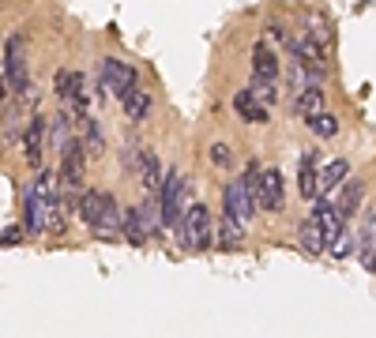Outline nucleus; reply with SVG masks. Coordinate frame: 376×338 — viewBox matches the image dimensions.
Listing matches in <instances>:
<instances>
[{"instance_id": "1", "label": "nucleus", "mask_w": 376, "mask_h": 338, "mask_svg": "<svg viewBox=\"0 0 376 338\" xmlns=\"http://www.w3.org/2000/svg\"><path fill=\"white\" fill-rule=\"evenodd\" d=\"M136 91V68L125 60H117V57H102L98 60V94H117L120 102Z\"/></svg>"}, {"instance_id": "2", "label": "nucleus", "mask_w": 376, "mask_h": 338, "mask_svg": "<svg viewBox=\"0 0 376 338\" xmlns=\"http://www.w3.org/2000/svg\"><path fill=\"white\" fill-rule=\"evenodd\" d=\"M158 200H162L165 226H181L184 214H188V207H192V203H188V181L181 177V169H170V173H165Z\"/></svg>"}, {"instance_id": "3", "label": "nucleus", "mask_w": 376, "mask_h": 338, "mask_svg": "<svg viewBox=\"0 0 376 338\" xmlns=\"http://www.w3.org/2000/svg\"><path fill=\"white\" fill-rule=\"evenodd\" d=\"M245 181L252 188L256 207H263V211H279V207H282V173L279 169H256V162H252L249 173H245Z\"/></svg>"}, {"instance_id": "4", "label": "nucleus", "mask_w": 376, "mask_h": 338, "mask_svg": "<svg viewBox=\"0 0 376 338\" xmlns=\"http://www.w3.org/2000/svg\"><path fill=\"white\" fill-rule=\"evenodd\" d=\"M181 241L184 248H196V252H203V248L215 245V230H211V211H207L203 203H192L181 222Z\"/></svg>"}, {"instance_id": "5", "label": "nucleus", "mask_w": 376, "mask_h": 338, "mask_svg": "<svg viewBox=\"0 0 376 338\" xmlns=\"http://www.w3.org/2000/svg\"><path fill=\"white\" fill-rule=\"evenodd\" d=\"M27 64H23V34H8L4 41V91L23 94L27 91Z\"/></svg>"}, {"instance_id": "6", "label": "nucleus", "mask_w": 376, "mask_h": 338, "mask_svg": "<svg viewBox=\"0 0 376 338\" xmlns=\"http://www.w3.org/2000/svg\"><path fill=\"white\" fill-rule=\"evenodd\" d=\"M223 211H226V214H234L241 226H249V222H252V214H256V200H252V188H249V181H245V177L230 181L226 188H223Z\"/></svg>"}, {"instance_id": "7", "label": "nucleus", "mask_w": 376, "mask_h": 338, "mask_svg": "<svg viewBox=\"0 0 376 338\" xmlns=\"http://www.w3.org/2000/svg\"><path fill=\"white\" fill-rule=\"evenodd\" d=\"M128 173H136V181L147 188V195L162 192V162L154 150H128Z\"/></svg>"}, {"instance_id": "8", "label": "nucleus", "mask_w": 376, "mask_h": 338, "mask_svg": "<svg viewBox=\"0 0 376 338\" xmlns=\"http://www.w3.org/2000/svg\"><path fill=\"white\" fill-rule=\"evenodd\" d=\"M286 49H290V57H297L301 64H308L313 72H320V75L327 72V49L320 46L316 38H308L305 30H301V34H290V41H286Z\"/></svg>"}, {"instance_id": "9", "label": "nucleus", "mask_w": 376, "mask_h": 338, "mask_svg": "<svg viewBox=\"0 0 376 338\" xmlns=\"http://www.w3.org/2000/svg\"><path fill=\"white\" fill-rule=\"evenodd\" d=\"M83 158H87L83 139H72V147L61 155V173H57L61 192H75V188H80V177H83Z\"/></svg>"}, {"instance_id": "10", "label": "nucleus", "mask_w": 376, "mask_h": 338, "mask_svg": "<svg viewBox=\"0 0 376 338\" xmlns=\"http://www.w3.org/2000/svg\"><path fill=\"white\" fill-rule=\"evenodd\" d=\"M308 218L324 230V237H327V245H335L339 248V241H342V222L346 218L339 214V207L335 203H327V200H316L313 203V211H308Z\"/></svg>"}, {"instance_id": "11", "label": "nucleus", "mask_w": 376, "mask_h": 338, "mask_svg": "<svg viewBox=\"0 0 376 338\" xmlns=\"http://www.w3.org/2000/svg\"><path fill=\"white\" fill-rule=\"evenodd\" d=\"M49 124L53 121H46V117H30V124L23 128V150H27V162L30 166H42V147H46V136H49Z\"/></svg>"}, {"instance_id": "12", "label": "nucleus", "mask_w": 376, "mask_h": 338, "mask_svg": "<svg viewBox=\"0 0 376 338\" xmlns=\"http://www.w3.org/2000/svg\"><path fill=\"white\" fill-rule=\"evenodd\" d=\"M279 57H275V53L263 46V41H256V46H252V83H275L279 79Z\"/></svg>"}, {"instance_id": "13", "label": "nucleus", "mask_w": 376, "mask_h": 338, "mask_svg": "<svg viewBox=\"0 0 376 338\" xmlns=\"http://www.w3.org/2000/svg\"><path fill=\"white\" fill-rule=\"evenodd\" d=\"M106 200H109V192H98V188H83L80 192V207H75V211H80V218L87 226H94L102 222V214H106Z\"/></svg>"}, {"instance_id": "14", "label": "nucleus", "mask_w": 376, "mask_h": 338, "mask_svg": "<svg viewBox=\"0 0 376 338\" xmlns=\"http://www.w3.org/2000/svg\"><path fill=\"white\" fill-rule=\"evenodd\" d=\"M120 233H125L128 245H147L151 241V226H147V218H143V207H128Z\"/></svg>"}, {"instance_id": "15", "label": "nucleus", "mask_w": 376, "mask_h": 338, "mask_svg": "<svg viewBox=\"0 0 376 338\" xmlns=\"http://www.w3.org/2000/svg\"><path fill=\"white\" fill-rule=\"evenodd\" d=\"M234 109L245 117L249 124H263V121H268V105H260V98L252 91H237L234 94Z\"/></svg>"}, {"instance_id": "16", "label": "nucleus", "mask_w": 376, "mask_h": 338, "mask_svg": "<svg viewBox=\"0 0 376 338\" xmlns=\"http://www.w3.org/2000/svg\"><path fill=\"white\" fill-rule=\"evenodd\" d=\"M215 241H218V248H237L241 241H245V226H241L234 214L223 211V218H218V230H215Z\"/></svg>"}, {"instance_id": "17", "label": "nucleus", "mask_w": 376, "mask_h": 338, "mask_svg": "<svg viewBox=\"0 0 376 338\" xmlns=\"http://www.w3.org/2000/svg\"><path fill=\"white\" fill-rule=\"evenodd\" d=\"M120 226H125V211H120L117 200L109 195V200H106V214H102V222L94 226V237H106V241H109V237H117V233H120Z\"/></svg>"}, {"instance_id": "18", "label": "nucleus", "mask_w": 376, "mask_h": 338, "mask_svg": "<svg viewBox=\"0 0 376 338\" xmlns=\"http://www.w3.org/2000/svg\"><path fill=\"white\" fill-rule=\"evenodd\" d=\"M297 241H301V248H305L308 256H320V252L327 248V237H324V230H320L313 218H305V222H301V230H297Z\"/></svg>"}, {"instance_id": "19", "label": "nucleus", "mask_w": 376, "mask_h": 338, "mask_svg": "<svg viewBox=\"0 0 376 338\" xmlns=\"http://www.w3.org/2000/svg\"><path fill=\"white\" fill-rule=\"evenodd\" d=\"M301 195H305V200H316V195H320L316 150H305V155H301Z\"/></svg>"}, {"instance_id": "20", "label": "nucleus", "mask_w": 376, "mask_h": 338, "mask_svg": "<svg viewBox=\"0 0 376 338\" xmlns=\"http://www.w3.org/2000/svg\"><path fill=\"white\" fill-rule=\"evenodd\" d=\"M346 173H350V162L346 158H335V162H327L324 169H320V195L331 192V188H339L342 181H346Z\"/></svg>"}, {"instance_id": "21", "label": "nucleus", "mask_w": 376, "mask_h": 338, "mask_svg": "<svg viewBox=\"0 0 376 338\" xmlns=\"http://www.w3.org/2000/svg\"><path fill=\"white\" fill-rule=\"evenodd\" d=\"M361 195H365V181H346L342 184V192H339V214L342 218H350L353 211H358V203H361Z\"/></svg>"}, {"instance_id": "22", "label": "nucleus", "mask_w": 376, "mask_h": 338, "mask_svg": "<svg viewBox=\"0 0 376 338\" xmlns=\"http://www.w3.org/2000/svg\"><path fill=\"white\" fill-rule=\"evenodd\" d=\"M53 86H57V98L64 102V98H75V94H83V75H80V72H68V68H61V72H57V79H53Z\"/></svg>"}, {"instance_id": "23", "label": "nucleus", "mask_w": 376, "mask_h": 338, "mask_svg": "<svg viewBox=\"0 0 376 338\" xmlns=\"http://www.w3.org/2000/svg\"><path fill=\"white\" fill-rule=\"evenodd\" d=\"M83 147H87V155H91V158L106 155V136H102V124H98L94 117L83 124Z\"/></svg>"}, {"instance_id": "24", "label": "nucleus", "mask_w": 376, "mask_h": 338, "mask_svg": "<svg viewBox=\"0 0 376 338\" xmlns=\"http://www.w3.org/2000/svg\"><path fill=\"white\" fill-rule=\"evenodd\" d=\"M305 34H308V38H316L320 46L327 49V41H331V27H327V19L320 15V12H305Z\"/></svg>"}, {"instance_id": "25", "label": "nucleus", "mask_w": 376, "mask_h": 338, "mask_svg": "<svg viewBox=\"0 0 376 338\" xmlns=\"http://www.w3.org/2000/svg\"><path fill=\"white\" fill-rule=\"evenodd\" d=\"M297 113H301L305 121H316V117L324 113V91H320V86H316V91H308L301 102H297Z\"/></svg>"}, {"instance_id": "26", "label": "nucleus", "mask_w": 376, "mask_h": 338, "mask_svg": "<svg viewBox=\"0 0 376 338\" xmlns=\"http://www.w3.org/2000/svg\"><path fill=\"white\" fill-rule=\"evenodd\" d=\"M125 113L132 117V121H143V117L151 113V98L143 94V91H132V94L125 98Z\"/></svg>"}, {"instance_id": "27", "label": "nucleus", "mask_w": 376, "mask_h": 338, "mask_svg": "<svg viewBox=\"0 0 376 338\" xmlns=\"http://www.w3.org/2000/svg\"><path fill=\"white\" fill-rule=\"evenodd\" d=\"M308 128H313V132H316V136H324V139H331V136H335V132H339V121H335V117H331V113H320V117H316V121H308Z\"/></svg>"}, {"instance_id": "28", "label": "nucleus", "mask_w": 376, "mask_h": 338, "mask_svg": "<svg viewBox=\"0 0 376 338\" xmlns=\"http://www.w3.org/2000/svg\"><path fill=\"white\" fill-rule=\"evenodd\" d=\"M249 91L260 98V105H275V102H279V94H275V86H271V83H252Z\"/></svg>"}, {"instance_id": "29", "label": "nucleus", "mask_w": 376, "mask_h": 338, "mask_svg": "<svg viewBox=\"0 0 376 338\" xmlns=\"http://www.w3.org/2000/svg\"><path fill=\"white\" fill-rule=\"evenodd\" d=\"M19 136V113H12V105H4V143H12Z\"/></svg>"}, {"instance_id": "30", "label": "nucleus", "mask_w": 376, "mask_h": 338, "mask_svg": "<svg viewBox=\"0 0 376 338\" xmlns=\"http://www.w3.org/2000/svg\"><path fill=\"white\" fill-rule=\"evenodd\" d=\"M211 162L215 166H234V150H230V143H211Z\"/></svg>"}, {"instance_id": "31", "label": "nucleus", "mask_w": 376, "mask_h": 338, "mask_svg": "<svg viewBox=\"0 0 376 338\" xmlns=\"http://www.w3.org/2000/svg\"><path fill=\"white\" fill-rule=\"evenodd\" d=\"M23 241V226H4V248H15Z\"/></svg>"}, {"instance_id": "32", "label": "nucleus", "mask_w": 376, "mask_h": 338, "mask_svg": "<svg viewBox=\"0 0 376 338\" xmlns=\"http://www.w3.org/2000/svg\"><path fill=\"white\" fill-rule=\"evenodd\" d=\"M268 38H271V41H290V38L282 34V27H279V23H268Z\"/></svg>"}]
</instances>
